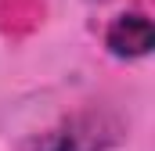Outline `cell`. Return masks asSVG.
Returning <instances> with one entry per match:
<instances>
[{
  "mask_svg": "<svg viewBox=\"0 0 155 151\" xmlns=\"http://www.w3.org/2000/svg\"><path fill=\"white\" fill-rule=\"evenodd\" d=\"M119 140H123V122L116 115L87 108L36 133L25 144V151H112Z\"/></svg>",
  "mask_w": 155,
  "mask_h": 151,
  "instance_id": "1",
  "label": "cell"
},
{
  "mask_svg": "<svg viewBox=\"0 0 155 151\" xmlns=\"http://www.w3.org/2000/svg\"><path fill=\"white\" fill-rule=\"evenodd\" d=\"M155 47V25L144 11H123L105 29V50L116 61H141Z\"/></svg>",
  "mask_w": 155,
  "mask_h": 151,
  "instance_id": "2",
  "label": "cell"
}]
</instances>
